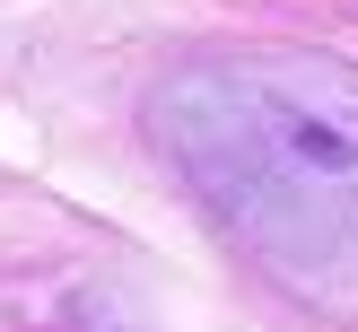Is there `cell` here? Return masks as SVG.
<instances>
[{"label":"cell","instance_id":"6da1fadb","mask_svg":"<svg viewBox=\"0 0 358 332\" xmlns=\"http://www.w3.org/2000/svg\"><path fill=\"white\" fill-rule=\"evenodd\" d=\"M184 175L289 271L358 245V79L315 52L192 62L149 96Z\"/></svg>","mask_w":358,"mask_h":332}]
</instances>
